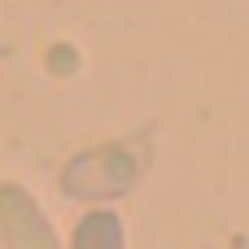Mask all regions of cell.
I'll use <instances>...</instances> for the list:
<instances>
[{
  "label": "cell",
  "mask_w": 249,
  "mask_h": 249,
  "mask_svg": "<svg viewBox=\"0 0 249 249\" xmlns=\"http://www.w3.org/2000/svg\"><path fill=\"white\" fill-rule=\"evenodd\" d=\"M140 175H144V158L136 144H96L61 166V193L96 206V201L127 197L140 184Z\"/></svg>",
  "instance_id": "obj_1"
},
{
  "label": "cell",
  "mask_w": 249,
  "mask_h": 249,
  "mask_svg": "<svg viewBox=\"0 0 249 249\" xmlns=\"http://www.w3.org/2000/svg\"><path fill=\"white\" fill-rule=\"evenodd\" d=\"M70 249H127V228H123V219H118L114 210L96 206V210H88V214L74 223Z\"/></svg>",
  "instance_id": "obj_3"
},
{
  "label": "cell",
  "mask_w": 249,
  "mask_h": 249,
  "mask_svg": "<svg viewBox=\"0 0 249 249\" xmlns=\"http://www.w3.org/2000/svg\"><path fill=\"white\" fill-rule=\"evenodd\" d=\"M0 241L9 249H66L44 206L22 184H0Z\"/></svg>",
  "instance_id": "obj_2"
}]
</instances>
